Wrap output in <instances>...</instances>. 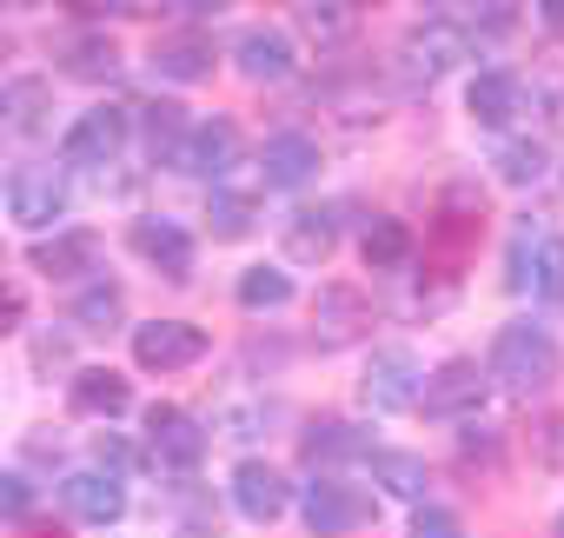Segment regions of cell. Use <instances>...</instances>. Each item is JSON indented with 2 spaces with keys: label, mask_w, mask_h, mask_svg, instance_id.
Instances as JSON below:
<instances>
[{
  "label": "cell",
  "mask_w": 564,
  "mask_h": 538,
  "mask_svg": "<svg viewBox=\"0 0 564 538\" xmlns=\"http://www.w3.org/2000/svg\"><path fill=\"white\" fill-rule=\"evenodd\" d=\"M505 392H518V399H531V392H544L551 379H557V340L538 326V320H511V326H498V340H491V366H485Z\"/></svg>",
  "instance_id": "1"
},
{
  "label": "cell",
  "mask_w": 564,
  "mask_h": 538,
  "mask_svg": "<svg viewBox=\"0 0 564 538\" xmlns=\"http://www.w3.org/2000/svg\"><path fill=\"white\" fill-rule=\"evenodd\" d=\"M505 266H511V287L518 293H538V300H564V233L557 226H544V219H524L518 233H511V252H505Z\"/></svg>",
  "instance_id": "2"
},
{
  "label": "cell",
  "mask_w": 564,
  "mask_h": 538,
  "mask_svg": "<svg viewBox=\"0 0 564 538\" xmlns=\"http://www.w3.org/2000/svg\"><path fill=\"white\" fill-rule=\"evenodd\" d=\"M458 61H465V34H458L445 14H432L425 28H412V34L399 41V80H405L412 94L432 87V80H445Z\"/></svg>",
  "instance_id": "3"
},
{
  "label": "cell",
  "mask_w": 564,
  "mask_h": 538,
  "mask_svg": "<svg viewBox=\"0 0 564 538\" xmlns=\"http://www.w3.org/2000/svg\"><path fill=\"white\" fill-rule=\"evenodd\" d=\"M127 140H133V114H127V107H87V114L67 127L61 160H67V166H113V160L127 153Z\"/></svg>",
  "instance_id": "4"
},
{
  "label": "cell",
  "mask_w": 564,
  "mask_h": 538,
  "mask_svg": "<svg viewBox=\"0 0 564 538\" xmlns=\"http://www.w3.org/2000/svg\"><path fill=\"white\" fill-rule=\"evenodd\" d=\"M300 518H306L313 538H346V531L372 525V498L359 485H346V478H313L300 492Z\"/></svg>",
  "instance_id": "5"
},
{
  "label": "cell",
  "mask_w": 564,
  "mask_h": 538,
  "mask_svg": "<svg viewBox=\"0 0 564 538\" xmlns=\"http://www.w3.org/2000/svg\"><path fill=\"white\" fill-rule=\"evenodd\" d=\"M199 359H206V326H193V320H147V326H133V366L186 373Z\"/></svg>",
  "instance_id": "6"
},
{
  "label": "cell",
  "mask_w": 564,
  "mask_h": 538,
  "mask_svg": "<svg viewBox=\"0 0 564 538\" xmlns=\"http://www.w3.org/2000/svg\"><path fill=\"white\" fill-rule=\"evenodd\" d=\"M359 392H366L372 412H412L419 392H425V366L405 346H379L372 366H366V379H359Z\"/></svg>",
  "instance_id": "7"
},
{
  "label": "cell",
  "mask_w": 564,
  "mask_h": 538,
  "mask_svg": "<svg viewBox=\"0 0 564 538\" xmlns=\"http://www.w3.org/2000/svg\"><path fill=\"white\" fill-rule=\"evenodd\" d=\"M485 379H491V373H478V359H445L438 373H425L419 406H425L432 419H471V412L485 406Z\"/></svg>",
  "instance_id": "8"
},
{
  "label": "cell",
  "mask_w": 564,
  "mask_h": 538,
  "mask_svg": "<svg viewBox=\"0 0 564 538\" xmlns=\"http://www.w3.org/2000/svg\"><path fill=\"white\" fill-rule=\"evenodd\" d=\"M232 505H239V518L272 525V518H286L293 485H286V472L265 465V459H239V465H232Z\"/></svg>",
  "instance_id": "9"
},
{
  "label": "cell",
  "mask_w": 564,
  "mask_h": 538,
  "mask_svg": "<svg viewBox=\"0 0 564 538\" xmlns=\"http://www.w3.org/2000/svg\"><path fill=\"white\" fill-rule=\"evenodd\" d=\"M232 61H239V74H246V80L279 87V80H293L300 47H293V34H286V28H246V34L232 41Z\"/></svg>",
  "instance_id": "10"
},
{
  "label": "cell",
  "mask_w": 564,
  "mask_h": 538,
  "mask_svg": "<svg viewBox=\"0 0 564 538\" xmlns=\"http://www.w3.org/2000/svg\"><path fill=\"white\" fill-rule=\"evenodd\" d=\"M147 445H153V459L173 465V472H193V465L206 459V432H199V419L180 412V406H153V412H147Z\"/></svg>",
  "instance_id": "11"
},
{
  "label": "cell",
  "mask_w": 564,
  "mask_h": 538,
  "mask_svg": "<svg viewBox=\"0 0 564 538\" xmlns=\"http://www.w3.org/2000/svg\"><path fill=\"white\" fill-rule=\"evenodd\" d=\"M133 252H140L147 266H160L166 280H193V233H186L180 219H160V213L133 219Z\"/></svg>",
  "instance_id": "12"
},
{
  "label": "cell",
  "mask_w": 564,
  "mask_h": 538,
  "mask_svg": "<svg viewBox=\"0 0 564 538\" xmlns=\"http://www.w3.org/2000/svg\"><path fill=\"white\" fill-rule=\"evenodd\" d=\"M239 166V127L226 120V114H213V120H199L193 133H186V147H180V173H199V180H219V173H232Z\"/></svg>",
  "instance_id": "13"
},
{
  "label": "cell",
  "mask_w": 564,
  "mask_h": 538,
  "mask_svg": "<svg viewBox=\"0 0 564 538\" xmlns=\"http://www.w3.org/2000/svg\"><path fill=\"white\" fill-rule=\"evenodd\" d=\"M319 173V140H306V133H272L265 147H259V180L272 186V193H293V186H306Z\"/></svg>",
  "instance_id": "14"
},
{
  "label": "cell",
  "mask_w": 564,
  "mask_h": 538,
  "mask_svg": "<svg viewBox=\"0 0 564 538\" xmlns=\"http://www.w3.org/2000/svg\"><path fill=\"white\" fill-rule=\"evenodd\" d=\"M366 326H372V306H366L359 287H319V300H313V333H319V346H352Z\"/></svg>",
  "instance_id": "15"
},
{
  "label": "cell",
  "mask_w": 564,
  "mask_h": 538,
  "mask_svg": "<svg viewBox=\"0 0 564 538\" xmlns=\"http://www.w3.org/2000/svg\"><path fill=\"white\" fill-rule=\"evenodd\" d=\"M61 498L80 525H120L127 512V492H120V472H67L61 478Z\"/></svg>",
  "instance_id": "16"
},
{
  "label": "cell",
  "mask_w": 564,
  "mask_h": 538,
  "mask_svg": "<svg viewBox=\"0 0 564 538\" xmlns=\"http://www.w3.org/2000/svg\"><path fill=\"white\" fill-rule=\"evenodd\" d=\"M28 259H34V273H47V280H80V273H94V266H100V233H87V226L54 233Z\"/></svg>",
  "instance_id": "17"
},
{
  "label": "cell",
  "mask_w": 564,
  "mask_h": 538,
  "mask_svg": "<svg viewBox=\"0 0 564 538\" xmlns=\"http://www.w3.org/2000/svg\"><path fill=\"white\" fill-rule=\"evenodd\" d=\"M8 213L41 233V226H54V219L67 213V186H61L54 173H14V180H8Z\"/></svg>",
  "instance_id": "18"
},
{
  "label": "cell",
  "mask_w": 564,
  "mask_h": 538,
  "mask_svg": "<svg viewBox=\"0 0 564 538\" xmlns=\"http://www.w3.org/2000/svg\"><path fill=\"white\" fill-rule=\"evenodd\" d=\"M333 246H339V213H333V206H300V213H286V259L326 266Z\"/></svg>",
  "instance_id": "19"
},
{
  "label": "cell",
  "mask_w": 564,
  "mask_h": 538,
  "mask_svg": "<svg viewBox=\"0 0 564 538\" xmlns=\"http://www.w3.org/2000/svg\"><path fill=\"white\" fill-rule=\"evenodd\" d=\"M67 406H74L80 419H120V412L133 406V386H127L113 366H87V373H74Z\"/></svg>",
  "instance_id": "20"
},
{
  "label": "cell",
  "mask_w": 564,
  "mask_h": 538,
  "mask_svg": "<svg viewBox=\"0 0 564 538\" xmlns=\"http://www.w3.org/2000/svg\"><path fill=\"white\" fill-rule=\"evenodd\" d=\"M518 107H524V80H518V74H505V67L478 74V80H471V94H465V114H471L478 127H511V120H518Z\"/></svg>",
  "instance_id": "21"
},
{
  "label": "cell",
  "mask_w": 564,
  "mask_h": 538,
  "mask_svg": "<svg viewBox=\"0 0 564 538\" xmlns=\"http://www.w3.org/2000/svg\"><path fill=\"white\" fill-rule=\"evenodd\" d=\"M412 226L405 219H392V213H379L372 226H366V239H359V252H366V273H405L412 266Z\"/></svg>",
  "instance_id": "22"
},
{
  "label": "cell",
  "mask_w": 564,
  "mask_h": 538,
  "mask_svg": "<svg viewBox=\"0 0 564 538\" xmlns=\"http://www.w3.org/2000/svg\"><path fill=\"white\" fill-rule=\"evenodd\" d=\"M153 74H160V80H180V87L206 80V74H213V41H199V34H166V41H153Z\"/></svg>",
  "instance_id": "23"
},
{
  "label": "cell",
  "mask_w": 564,
  "mask_h": 538,
  "mask_svg": "<svg viewBox=\"0 0 564 538\" xmlns=\"http://www.w3.org/2000/svg\"><path fill=\"white\" fill-rule=\"evenodd\" d=\"M478 219H485V200H478V186H452L445 200H438V239H445V252L458 259L471 239H478Z\"/></svg>",
  "instance_id": "24"
},
{
  "label": "cell",
  "mask_w": 564,
  "mask_h": 538,
  "mask_svg": "<svg viewBox=\"0 0 564 538\" xmlns=\"http://www.w3.org/2000/svg\"><path fill=\"white\" fill-rule=\"evenodd\" d=\"M54 114V87L47 80H14V87H0V127L8 133H41Z\"/></svg>",
  "instance_id": "25"
},
{
  "label": "cell",
  "mask_w": 564,
  "mask_h": 538,
  "mask_svg": "<svg viewBox=\"0 0 564 538\" xmlns=\"http://www.w3.org/2000/svg\"><path fill=\"white\" fill-rule=\"evenodd\" d=\"M140 127H147V147H153V160L180 166V147H186V133H193L186 107H173V100H153V107H140Z\"/></svg>",
  "instance_id": "26"
},
{
  "label": "cell",
  "mask_w": 564,
  "mask_h": 538,
  "mask_svg": "<svg viewBox=\"0 0 564 538\" xmlns=\"http://www.w3.org/2000/svg\"><path fill=\"white\" fill-rule=\"evenodd\" d=\"M300 452H306L313 465H339V459H359L366 439H359L346 419H313V426L300 432Z\"/></svg>",
  "instance_id": "27"
},
{
  "label": "cell",
  "mask_w": 564,
  "mask_h": 538,
  "mask_svg": "<svg viewBox=\"0 0 564 538\" xmlns=\"http://www.w3.org/2000/svg\"><path fill=\"white\" fill-rule=\"evenodd\" d=\"M232 300L246 313H279V306L293 300V273H279V266H246L239 287H232Z\"/></svg>",
  "instance_id": "28"
},
{
  "label": "cell",
  "mask_w": 564,
  "mask_h": 538,
  "mask_svg": "<svg viewBox=\"0 0 564 538\" xmlns=\"http://www.w3.org/2000/svg\"><path fill=\"white\" fill-rule=\"evenodd\" d=\"M80 333H113L120 320H127V293L113 287V280H94L80 300H74V313H67Z\"/></svg>",
  "instance_id": "29"
},
{
  "label": "cell",
  "mask_w": 564,
  "mask_h": 538,
  "mask_svg": "<svg viewBox=\"0 0 564 538\" xmlns=\"http://www.w3.org/2000/svg\"><path fill=\"white\" fill-rule=\"evenodd\" d=\"M61 61H67L74 80H113V74H120V47H113L107 34H80V41H67Z\"/></svg>",
  "instance_id": "30"
},
{
  "label": "cell",
  "mask_w": 564,
  "mask_h": 538,
  "mask_svg": "<svg viewBox=\"0 0 564 538\" xmlns=\"http://www.w3.org/2000/svg\"><path fill=\"white\" fill-rule=\"evenodd\" d=\"M491 166H498V180H505V186H538V180H544V166H551V153H544V140H505Z\"/></svg>",
  "instance_id": "31"
},
{
  "label": "cell",
  "mask_w": 564,
  "mask_h": 538,
  "mask_svg": "<svg viewBox=\"0 0 564 538\" xmlns=\"http://www.w3.org/2000/svg\"><path fill=\"white\" fill-rule=\"evenodd\" d=\"M372 478L392 492V498H425V459H412V452H372Z\"/></svg>",
  "instance_id": "32"
},
{
  "label": "cell",
  "mask_w": 564,
  "mask_h": 538,
  "mask_svg": "<svg viewBox=\"0 0 564 538\" xmlns=\"http://www.w3.org/2000/svg\"><path fill=\"white\" fill-rule=\"evenodd\" d=\"M352 14H359V8H346V0H306V8H300V28H306V41H319V47H339V41L352 34Z\"/></svg>",
  "instance_id": "33"
},
{
  "label": "cell",
  "mask_w": 564,
  "mask_h": 538,
  "mask_svg": "<svg viewBox=\"0 0 564 538\" xmlns=\"http://www.w3.org/2000/svg\"><path fill=\"white\" fill-rule=\"evenodd\" d=\"M206 219H213V239H246V233L259 226V206H252L246 193H213Z\"/></svg>",
  "instance_id": "34"
},
{
  "label": "cell",
  "mask_w": 564,
  "mask_h": 538,
  "mask_svg": "<svg viewBox=\"0 0 564 538\" xmlns=\"http://www.w3.org/2000/svg\"><path fill=\"white\" fill-rule=\"evenodd\" d=\"M412 538H465V518L445 505H419L412 512Z\"/></svg>",
  "instance_id": "35"
},
{
  "label": "cell",
  "mask_w": 564,
  "mask_h": 538,
  "mask_svg": "<svg viewBox=\"0 0 564 538\" xmlns=\"http://www.w3.org/2000/svg\"><path fill=\"white\" fill-rule=\"evenodd\" d=\"M34 512V485L21 472H0V518H28Z\"/></svg>",
  "instance_id": "36"
},
{
  "label": "cell",
  "mask_w": 564,
  "mask_h": 538,
  "mask_svg": "<svg viewBox=\"0 0 564 538\" xmlns=\"http://www.w3.org/2000/svg\"><path fill=\"white\" fill-rule=\"evenodd\" d=\"M94 452H100V465H113V472H127V465H133V445H127V439H113V432H100V439H94Z\"/></svg>",
  "instance_id": "37"
},
{
  "label": "cell",
  "mask_w": 564,
  "mask_h": 538,
  "mask_svg": "<svg viewBox=\"0 0 564 538\" xmlns=\"http://www.w3.org/2000/svg\"><path fill=\"white\" fill-rule=\"evenodd\" d=\"M21 320H28V300H21L14 287H0V340H8V333H14Z\"/></svg>",
  "instance_id": "38"
},
{
  "label": "cell",
  "mask_w": 564,
  "mask_h": 538,
  "mask_svg": "<svg viewBox=\"0 0 564 538\" xmlns=\"http://www.w3.org/2000/svg\"><path fill=\"white\" fill-rule=\"evenodd\" d=\"M61 8H74V14H87V21H100V14H127V0H61Z\"/></svg>",
  "instance_id": "39"
},
{
  "label": "cell",
  "mask_w": 564,
  "mask_h": 538,
  "mask_svg": "<svg viewBox=\"0 0 564 538\" xmlns=\"http://www.w3.org/2000/svg\"><path fill=\"white\" fill-rule=\"evenodd\" d=\"M538 14H544V28H557V34H564V0H538Z\"/></svg>",
  "instance_id": "40"
},
{
  "label": "cell",
  "mask_w": 564,
  "mask_h": 538,
  "mask_svg": "<svg viewBox=\"0 0 564 538\" xmlns=\"http://www.w3.org/2000/svg\"><path fill=\"white\" fill-rule=\"evenodd\" d=\"M180 8H193V14H213V8H219V0H180Z\"/></svg>",
  "instance_id": "41"
},
{
  "label": "cell",
  "mask_w": 564,
  "mask_h": 538,
  "mask_svg": "<svg viewBox=\"0 0 564 538\" xmlns=\"http://www.w3.org/2000/svg\"><path fill=\"white\" fill-rule=\"evenodd\" d=\"M425 8H432V14H452V8H465V0H425Z\"/></svg>",
  "instance_id": "42"
},
{
  "label": "cell",
  "mask_w": 564,
  "mask_h": 538,
  "mask_svg": "<svg viewBox=\"0 0 564 538\" xmlns=\"http://www.w3.org/2000/svg\"><path fill=\"white\" fill-rule=\"evenodd\" d=\"M346 8H379V0H346Z\"/></svg>",
  "instance_id": "43"
},
{
  "label": "cell",
  "mask_w": 564,
  "mask_h": 538,
  "mask_svg": "<svg viewBox=\"0 0 564 538\" xmlns=\"http://www.w3.org/2000/svg\"><path fill=\"white\" fill-rule=\"evenodd\" d=\"M557 538H564V512H557Z\"/></svg>",
  "instance_id": "44"
},
{
  "label": "cell",
  "mask_w": 564,
  "mask_h": 538,
  "mask_svg": "<svg viewBox=\"0 0 564 538\" xmlns=\"http://www.w3.org/2000/svg\"><path fill=\"white\" fill-rule=\"evenodd\" d=\"M0 61H8V41H0Z\"/></svg>",
  "instance_id": "45"
}]
</instances>
